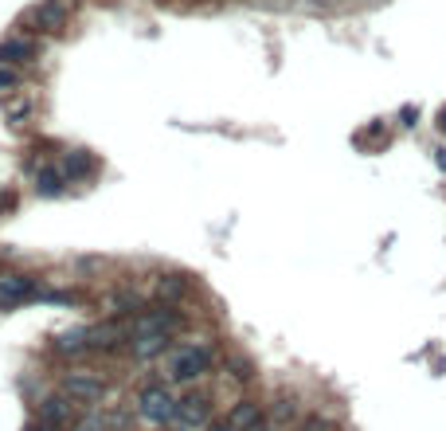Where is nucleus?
<instances>
[{
	"label": "nucleus",
	"instance_id": "nucleus-8",
	"mask_svg": "<svg viewBox=\"0 0 446 431\" xmlns=\"http://www.w3.org/2000/svg\"><path fill=\"white\" fill-rule=\"evenodd\" d=\"M262 420H266V415H262V404H259V400H235V404H231V412H228V423L235 431H251V427H259Z\"/></svg>",
	"mask_w": 446,
	"mask_h": 431
},
{
	"label": "nucleus",
	"instance_id": "nucleus-15",
	"mask_svg": "<svg viewBox=\"0 0 446 431\" xmlns=\"http://www.w3.org/2000/svg\"><path fill=\"white\" fill-rule=\"evenodd\" d=\"M270 420L282 423V427H286L290 420H298V400H294V396H278L274 408H270Z\"/></svg>",
	"mask_w": 446,
	"mask_h": 431
},
{
	"label": "nucleus",
	"instance_id": "nucleus-26",
	"mask_svg": "<svg viewBox=\"0 0 446 431\" xmlns=\"http://www.w3.org/2000/svg\"><path fill=\"white\" fill-rule=\"evenodd\" d=\"M172 431H196V427H180V423H177V427H172Z\"/></svg>",
	"mask_w": 446,
	"mask_h": 431
},
{
	"label": "nucleus",
	"instance_id": "nucleus-17",
	"mask_svg": "<svg viewBox=\"0 0 446 431\" xmlns=\"http://www.w3.org/2000/svg\"><path fill=\"white\" fill-rule=\"evenodd\" d=\"M228 377L231 381H251L254 377L251 361H243V357H228Z\"/></svg>",
	"mask_w": 446,
	"mask_h": 431
},
{
	"label": "nucleus",
	"instance_id": "nucleus-13",
	"mask_svg": "<svg viewBox=\"0 0 446 431\" xmlns=\"http://www.w3.org/2000/svg\"><path fill=\"white\" fill-rule=\"evenodd\" d=\"M63 20H67V12H63V4H55V0H47V4H40V8L32 12V24L43 28V32L63 28Z\"/></svg>",
	"mask_w": 446,
	"mask_h": 431
},
{
	"label": "nucleus",
	"instance_id": "nucleus-3",
	"mask_svg": "<svg viewBox=\"0 0 446 431\" xmlns=\"http://www.w3.org/2000/svg\"><path fill=\"white\" fill-rule=\"evenodd\" d=\"M137 415H141L145 423H172V415H177V396H172L165 384H145V389L137 392Z\"/></svg>",
	"mask_w": 446,
	"mask_h": 431
},
{
	"label": "nucleus",
	"instance_id": "nucleus-5",
	"mask_svg": "<svg viewBox=\"0 0 446 431\" xmlns=\"http://www.w3.org/2000/svg\"><path fill=\"white\" fill-rule=\"evenodd\" d=\"M172 420H177L180 427H204V423L211 420V396L208 392H188V396H180Z\"/></svg>",
	"mask_w": 446,
	"mask_h": 431
},
{
	"label": "nucleus",
	"instance_id": "nucleus-18",
	"mask_svg": "<svg viewBox=\"0 0 446 431\" xmlns=\"http://www.w3.org/2000/svg\"><path fill=\"white\" fill-rule=\"evenodd\" d=\"M86 173V153H67L63 157V177H83Z\"/></svg>",
	"mask_w": 446,
	"mask_h": 431
},
{
	"label": "nucleus",
	"instance_id": "nucleus-9",
	"mask_svg": "<svg viewBox=\"0 0 446 431\" xmlns=\"http://www.w3.org/2000/svg\"><path fill=\"white\" fill-rule=\"evenodd\" d=\"M169 349H172V333H149V338L129 341V357L134 361H153V357L169 353Z\"/></svg>",
	"mask_w": 446,
	"mask_h": 431
},
{
	"label": "nucleus",
	"instance_id": "nucleus-12",
	"mask_svg": "<svg viewBox=\"0 0 446 431\" xmlns=\"http://www.w3.org/2000/svg\"><path fill=\"white\" fill-rule=\"evenodd\" d=\"M86 349H90V326H75L55 338V353H86Z\"/></svg>",
	"mask_w": 446,
	"mask_h": 431
},
{
	"label": "nucleus",
	"instance_id": "nucleus-7",
	"mask_svg": "<svg viewBox=\"0 0 446 431\" xmlns=\"http://www.w3.org/2000/svg\"><path fill=\"white\" fill-rule=\"evenodd\" d=\"M114 345H129L126 321H102V326H90V349H114Z\"/></svg>",
	"mask_w": 446,
	"mask_h": 431
},
{
	"label": "nucleus",
	"instance_id": "nucleus-22",
	"mask_svg": "<svg viewBox=\"0 0 446 431\" xmlns=\"http://www.w3.org/2000/svg\"><path fill=\"white\" fill-rule=\"evenodd\" d=\"M251 431H286V427H282V423H274V420H262L259 427H251Z\"/></svg>",
	"mask_w": 446,
	"mask_h": 431
},
{
	"label": "nucleus",
	"instance_id": "nucleus-2",
	"mask_svg": "<svg viewBox=\"0 0 446 431\" xmlns=\"http://www.w3.org/2000/svg\"><path fill=\"white\" fill-rule=\"evenodd\" d=\"M180 326H184V314L172 310V306H157V310H137L134 318L126 321L129 341L149 338V333H177Z\"/></svg>",
	"mask_w": 446,
	"mask_h": 431
},
{
	"label": "nucleus",
	"instance_id": "nucleus-20",
	"mask_svg": "<svg viewBox=\"0 0 446 431\" xmlns=\"http://www.w3.org/2000/svg\"><path fill=\"white\" fill-rule=\"evenodd\" d=\"M298 431H337V423L325 420V415H305V423Z\"/></svg>",
	"mask_w": 446,
	"mask_h": 431
},
{
	"label": "nucleus",
	"instance_id": "nucleus-19",
	"mask_svg": "<svg viewBox=\"0 0 446 431\" xmlns=\"http://www.w3.org/2000/svg\"><path fill=\"white\" fill-rule=\"evenodd\" d=\"M35 185H40V192L43 196H51V192H63V173H40V180H35Z\"/></svg>",
	"mask_w": 446,
	"mask_h": 431
},
{
	"label": "nucleus",
	"instance_id": "nucleus-14",
	"mask_svg": "<svg viewBox=\"0 0 446 431\" xmlns=\"http://www.w3.org/2000/svg\"><path fill=\"white\" fill-rule=\"evenodd\" d=\"M184 290H188V282L180 279V275H160V279H157V298L165 306L180 302V298H184Z\"/></svg>",
	"mask_w": 446,
	"mask_h": 431
},
{
	"label": "nucleus",
	"instance_id": "nucleus-21",
	"mask_svg": "<svg viewBox=\"0 0 446 431\" xmlns=\"http://www.w3.org/2000/svg\"><path fill=\"white\" fill-rule=\"evenodd\" d=\"M16 83H20L16 71H4V67H0V86H16Z\"/></svg>",
	"mask_w": 446,
	"mask_h": 431
},
{
	"label": "nucleus",
	"instance_id": "nucleus-23",
	"mask_svg": "<svg viewBox=\"0 0 446 431\" xmlns=\"http://www.w3.org/2000/svg\"><path fill=\"white\" fill-rule=\"evenodd\" d=\"M208 431H235V427H231V423L228 420H219V423H211V427Z\"/></svg>",
	"mask_w": 446,
	"mask_h": 431
},
{
	"label": "nucleus",
	"instance_id": "nucleus-16",
	"mask_svg": "<svg viewBox=\"0 0 446 431\" xmlns=\"http://www.w3.org/2000/svg\"><path fill=\"white\" fill-rule=\"evenodd\" d=\"M32 55V43L28 40H8V43H0V63H20Z\"/></svg>",
	"mask_w": 446,
	"mask_h": 431
},
{
	"label": "nucleus",
	"instance_id": "nucleus-11",
	"mask_svg": "<svg viewBox=\"0 0 446 431\" xmlns=\"http://www.w3.org/2000/svg\"><path fill=\"white\" fill-rule=\"evenodd\" d=\"M40 420L51 423V427H63L71 420V400L67 396H47L40 400Z\"/></svg>",
	"mask_w": 446,
	"mask_h": 431
},
{
	"label": "nucleus",
	"instance_id": "nucleus-6",
	"mask_svg": "<svg viewBox=\"0 0 446 431\" xmlns=\"http://www.w3.org/2000/svg\"><path fill=\"white\" fill-rule=\"evenodd\" d=\"M28 298H43L35 290L32 275H0V302L12 306V302H28Z\"/></svg>",
	"mask_w": 446,
	"mask_h": 431
},
{
	"label": "nucleus",
	"instance_id": "nucleus-10",
	"mask_svg": "<svg viewBox=\"0 0 446 431\" xmlns=\"http://www.w3.org/2000/svg\"><path fill=\"white\" fill-rule=\"evenodd\" d=\"M126 427V412L114 408V412H90L75 423V431H122Z\"/></svg>",
	"mask_w": 446,
	"mask_h": 431
},
{
	"label": "nucleus",
	"instance_id": "nucleus-24",
	"mask_svg": "<svg viewBox=\"0 0 446 431\" xmlns=\"http://www.w3.org/2000/svg\"><path fill=\"white\" fill-rule=\"evenodd\" d=\"M438 126H442V134H446V106L438 110Z\"/></svg>",
	"mask_w": 446,
	"mask_h": 431
},
{
	"label": "nucleus",
	"instance_id": "nucleus-4",
	"mask_svg": "<svg viewBox=\"0 0 446 431\" xmlns=\"http://www.w3.org/2000/svg\"><path fill=\"white\" fill-rule=\"evenodd\" d=\"M63 396L71 404H98L106 396V381H102L98 372H67L63 377Z\"/></svg>",
	"mask_w": 446,
	"mask_h": 431
},
{
	"label": "nucleus",
	"instance_id": "nucleus-25",
	"mask_svg": "<svg viewBox=\"0 0 446 431\" xmlns=\"http://www.w3.org/2000/svg\"><path fill=\"white\" fill-rule=\"evenodd\" d=\"M438 169H446V149H438Z\"/></svg>",
	"mask_w": 446,
	"mask_h": 431
},
{
	"label": "nucleus",
	"instance_id": "nucleus-1",
	"mask_svg": "<svg viewBox=\"0 0 446 431\" xmlns=\"http://www.w3.org/2000/svg\"><path fill=\"white\" fill-rule=\"evenodd\" d=\"M211 364H216V345L208 341H188V345L172 349L169 353V381L172 384H196L200 377H208Z\"/></svg>",
	"mask_w": 446,
	"mask_h": 431
}]
</instances>
